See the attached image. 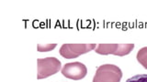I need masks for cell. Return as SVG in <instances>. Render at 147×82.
Returning <instances> with one entry per match:
<instances>
[{
    "label": "cell",
    "instance_id": "6da1fadb",
    "mask_svg": "<svg viewBox=\"0 0 147 82\" xmlns=\"http://www.w3.org/2000/svg\"><path fill=\"white\" fill-rule=\"evenodd\" d=\"M121 77L122 71L119 67L105 64L96 69L92 82H121Z\"/></svg>",
    "mask_w": 147,
    "mask_h": 82
},
{
    "label": "cell",
    "instance_id": "7a4b0ae2",
    "mask_svg": "<svg viewBox=\"0 0 147 82\" xmlns=\"http://www.w3.org/2000/svg\"><path fill=\"white\" fill-rule=\"evenodd\" d=\"M62 67V63L56 58H45L38 59V79H46L56 74Z\"/></svg>",
    "mask_w": 147,
    "mask_h": 82
},
{
    "label": "cell",
    "instance_id": "3957f363",
    "mask_svg": "<svg viewBox=\"0 0 147 82\" xmlns=\"http://www.w3.org/2000/svg\"><path fill=\"white\" fill-rule=\"evenodd\" d=\"M96 44H63L60 48V55L67 59L76 58L83 54L96 49Z\"/></svg>",
    "mask_w": 147,
    "mask_h": 82
},
{
    "label": "cell",
    "instance_id": "277c9868",
    "mask_svg": "<svg viewBox=\"0 0 147 82\" xmlns=\"http://www.w3.org/2000/svg\"><path fill=\"white\" fill-rule=\"evenodd\" d=\"M133 48L134 44H99L96 48V53L99 55H115V56L123 57L130 54Z\"/></svg>",
    "mask_w": 147,
    "mask_h": 82
},
{
    "label": "cell",
    "instance_id": "5b68a950",
    "mask_svg": "<svg viewBox=\"0 0 147 82\" xmlns=\"http://www.w3.org/2000/svg\"><path fill=\"white\" fill-rule=\"evenodd\" d=\"M62 74L67 79L80 80L86 76L87 68L81 62H73L65 64L62 68Z\"/></svg>",
    "mask_w": 147,
    "mask_h": 82
},
{
    "label": "cell",
    "instance_id": "8992f818",
    "mask_svg": "<svg viewBox=\"0 0 147 82\" xmlns=\"http://www.w3.org/2000/svg\"><path fill=\"white\" fill-rule=\"evenodd\" d=\"M136 58L138 62H139L145 69H147V47H144L139 49V51L137 53Z\"/></svg>",
    "mask_w": 147,
    "mask_h": 82
},
{
    "label": "cell",
    "instance_id": "52a82bcc",
    "mask_svg": "<svg viewBox=\"0 0 147 82\" xmlns=\"http://www.w3.org/2000/svg\"><path fill=\"white\" fill-rule=\"evenodd\" d=\"M126 82H147V74L135 75L128 79Z\"/></svg>",
    "mask_w": 147,
    "mask_h": 82
},
{
    "label": "cell",
    "instance_id": "ba28073f",
    "mask_svg": "<svg viewBox=\"0 0 147 82\" xmlns=\"http://www.w3.org/2000/svg\"><path fill=\"white\" fill-rule=\"evenodd\" d=\"M56 44H49L46 46H42V45H38V50L40 52H46V51H51V50L54 49L56 48Z\"/></svg>",
    "mask_w": 147,
    "mask_h": 82
}]
</instances>
